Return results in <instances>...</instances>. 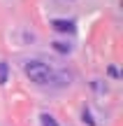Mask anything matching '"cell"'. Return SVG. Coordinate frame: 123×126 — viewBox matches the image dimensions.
<instances>
[{
    "instance_id": "6da1fadb",
    "label": "cell",
    "mask_w": 123,
    "mask_h": 126,
    "mask_svg": "<svg viewBox=\"0 0 123 126\" xmlns=\"http://www.w3.org/2000/svg\"><path fill=\"white\" fill-rule=\"evenodd\" d=\"M26 75L30 77V82H35V84H49V82H54V70H51L46 63L42 61H30L26 63Z\"/></svg>"
},
{
    "instance_id": "7a4b0ae2",
    "label": "cell",
    "mask_w": 123,
    "mask_h": 126,
    "mask_svg": "<svg viewBox=\"0 0 123 126\" xmlns=\"http://www.w3.org/2000/svg\"><path fill=\"white\" fill-rule=\"evenodd\" d=\"M51 26H54V31H58V33H72L74 31V23L67 21V19H56Z\"/></svg>"
},
{
    "instance_id": "3957f363",
    "label": "cell",
    "mask_w": 123,
    "mask_h": 126,
    "mask_svg": "<svg viewBox=\"0 0 123 126\" xmlns=\"http://www.w3.org/2000/svg\"><path fill=\"white\" fill-rule=\"evenodd\" d=\"M54 49L56 51H58V54H67V51H70V45H67V42H54Z\"/></svg>"
},
{
    "instance_id": "277c9868",
    "label": "cell",
    "mask_w": 123,
    "mask_h": 126,
    "mask_svg": "<svg viewBox=\"0 0 123 126\" xmlns=\"http://www.w3.org/2000/svg\"><path fill=\"white\" fill-rule=\"evenodd\" d=\"M7 75H9V68H7V63H0V86L7 82Z\"/></svg>"
},
{
    "instance_id": "5b68a950",
    "label": "cell",
    "mask_w": 123,
    "mask_h": 126,
    "mask_svg": "<svg viewBox=\"0 0 123 126\" xmlns=\"http://www.w3.org/2000/svg\"><path fill=\"white\" fill-rule=\"evenodd\" d=\"M40 119H42V126H58V122H56L51 114H42Z\"/></svg>"
},
{
    "instance_id": "8992f818",
    "label": "cell",
    "mask_w": 123,
    "mask_h": 126,
    "mask_svg": "<svg viewBox=\"0 0 123 126\" xmlns=\"http://www.w3.org/2000/svg\"><path fill=\"white\" fill-rule=\"evenodd\" d=\"M84 122H88V124H91V126H93V124H95V122H93V119H91V114H88V112H86V110H84Z\"/></svg>"
}]
</instances>
